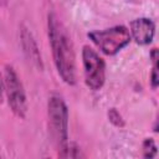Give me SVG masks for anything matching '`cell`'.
<instances>
[{
  "label": "cell",
  "mask_w": 159,
  "mask_h": 159,
  "mask_svg": "<svg viewBox=\"0 0 159 159\" xmlns=\"http://www.w3.org/2000/svg\"><path fill=\"white\" fill-rule=\"evenodd\" d=\"M47 37L58 76L66 84L75 86L77 82L75 47L66 26L53 12L47 16Z\"/></svg>",
  "instance_id": "cell-1"
},
{
  "label": "cell",
  "mask_w": 159,
  "mask_h": 159,
  "mask_svg": "<svg viewBox=\"0 0 159 159\" xmlns=\"http://www.w3.org/2000/svg\"><path fill=\"white\" fill-rule=\"evenodd\" d=\"M87 37L102 53L107 56L117 55L132 41L129 30L124 25H116L103 30H93L87 34Z\"/></svg>",
  "instance_id": "cell-2"
},
{
  "label": "cell",
  "mask_w": 159,
  "mask_h": 159,
  "mask_svg": "<svg viewBox=\"0 0 159 159\" xmlns=\"http://www.w3.org/2000/svg\"><path fill=\"white\" fill-rule=\"evenodd\" d=\"M48 129L51 137L61 149L68 142V107L62 97L52 94L47 101Z\"/></svg>",
  "instance_id": "cell-3"
},
{
  "label": "cell",
  "mask_w": 159,
  "mask_h": 159,
  "mask_svg": "<svg viewBox=\"0 0 159 159\" xmlns=\"http://www.w3.org/2000/svg\"><path fill=\"white\" fill-rule=\"evenodd\" d=\"M5 96L11 112L20 119H24L27 113V98L21 78L11 65L4 68Z\"/></svg>",
  "instance_id": "cell-4"
},
{
  "label": "cell",
  "mask_w": 159,
  "mask_h": 159,
  "mask_svg": "<svg viewBox=\"0 0 159 159\" xmlns=\"http://www.w3.org/2000/svg\"><path fill=\"white\" fill-rule=\"evenodd\" d=\"M82 67L86 86L92 91H99L106 82V62L103 57L91 46L82 47Z\"/></svg>",
  "instance_id": "cell-5"
},
{
  "label": "cell",
  "mask_w": 159,
  "mask_h": 159,
  "mask_svg": "<svg viewBox=\"0 0 159 159\" xmlns=\"http://www.w3.org/2000/svg\"><path fill=\"white\" fill-rule=\"evenodd\" d=\"M129 34L132 40L140 45L147 46L152 43L155 35V22L149 17H137L129 22Z\"/></svg>",
  "instance_id": "cell-6"
},
{
  "label": "cell",
  "mask_w": 159,
  "mask_h": 159,
  "mask_svg": "<svg viewBox=\"0 0 159 159\" xmlns=\"http://www.w3.org/2000/svg\"><path fill=\"white\" fill-rule=\"evenodd\" d=\"M20 42H21V47H22L24 55L27 58V61L31 62V65L35 68H37L39 71H42L43 62H42V56H41L40 48L37 46V42H36L32 32L26 26L20 27Z\"/></svg>",
  "instance_id": "cell-7"
},
{
  "label": "cell",
  "mask_w": 159,
  "mask_h": 159,
  "mask_svg": "<svg viewBox=\"0 0 159 159\" xmlns=\"http://www.w3.org/2000/svg\"><path fill=\"white\" fill-rule=\"evenodd\" d=\"M58 150H60L58 152V157H62V158H73V159H77V158H84L86 157L83 154L82 149L76 143H71V142H67Z\"/></svg>",
  "instance_id": "cell-8"
},
{
  "label": "cell",
  "mask_w": 159,
  "mask_h": 159,
  "mask_svg": "<svg viewBox=\"0 0 159 159\" xmlns=\"http://www.w3.org/2000/svg\"><path fill=\"white\" fill-rule=\"evenodd\" d=\"M158 148L155 144V140L153 138H145L142 142V155L145 159H152L157 155Z\"/></svg>",
  "instance_id": "cell-9"
},
{
  "label": "cell",
  "mask_w": 159,
  "mask_h": 159,
  "mask_svg": "<svg viewBox=\"0 0 159 159\" xmlns=\"http://www.w3.org/2000/svg\"><path fill=\"white\" fill-rule=\"evenodd\" d=\"M107 117H108V120L117 128H123L125 125V120L123 118V116L119 113V111L114 107L109 108L108 112H107Z\"/></svg>",
  "instance_id": "cell-10"
},
{
  "label": "cell",
  "mask_w": 159,
  "mask_h": 159,
  "mask_svg": "<svg viewBox=\"0 0 159 159\" xmlns=\"http://www.w3.org/2000/svg\"><path fill=\"white\" fill-rule=\"evenodd\" d=\"M150 86L153 89H157L159 86V73H158V62L153 63L152 72H150Z\"/></svg>",
  "instance_id": "cell-11"
},
{
  "label": "cell",
  "mask_w": 159,
  "mask_h": 159,
  "mask_svg": "<svg viewBox=\"0 0 159 159\" xmlns=\"http://www.w3.org/2000/svg\"><path fill=\"white\" fill-rule=\"evenodd\" d=\"M5 97V84H4V75L0 72V103L4 102Z\"/></svg>",
  "instance_id": "cell-12"
},
{
  "label": "cell",
  "mask_w": 159,
  "mask_h": 159,
  "mask_svg": "<svg viewBox=\"0 0 159 159\" xmlns=\"http://www.w3.org/2000/svg\"><path fill=\"white\" fill-rule=\"evenodd\" d=\"M149 57H150V60H152V62H153V63H157V62H158L159 56H158V48H157V47H153V48L150 50Z\"/></svg>",
  "instance_id": "cell-13"
},
{
  "label": "cell",
  "mask_w": 159,
  "mask_h": 159,
  "mask_svg": "<svg viewBox=\"0 0 159 159\" xmlns=\"http://www.w3.org/2000/svg\"><path fill=\"white\" fill-rule=\"evenodd\" d=\"M0 1H1V0H0Z\"/></svg>",
  "instance_id": "cell-14"
}]
</instances>
